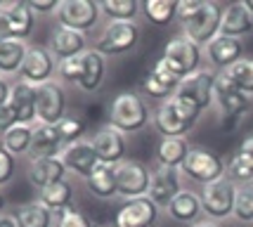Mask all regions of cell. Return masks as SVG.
Wrapping results in <instances>:
<instances>
[{
	"mask_svg": "<svg viewBox=\"0 0 253 227\" xmlns=\"http://www.w3.org/2000/svg\"><path fill=\"white\" fill-rule=\"evenodd\" d=\"M199 114L194 107L177 97H170L156 107L152 123L161 133V137H185L199 121Z\"/></svg>",
	"mask_w": 253,
	"mask_h": 227,
	"instance_id": "obj_1",
	"label": "cell"
},
{
	"mask_svg": "<svg viewBox=\"0 0 253 227\" xmlns=\"http://www.w3.org/2000/svg\"><path fill=\"white\" fill-rule=\"evenodd\" d=\"M152 114L137 92H121L116 95L109 107V123L116 130L126 133H140L149 123Z\"/></svg>",
	"mask_w": 253,
	"mask_h": 227,
	"instance_id": "obj_2",
	"label": "cell"
},
{
	"mask_svg": "<svg viewBox=\"0 0 253 227\" xmlns=\"http://www.w3.org/2000/svg\"><path fill=\"white\" fill-rule=\"evenodd\" d=\"M222 7L213 0H199V7L182 22V36L197 45H209L213 38L220 36Z\"/></svg>",
	"mask_w": 253,
	"mask_h": 227,
	"instance_id": "obj_3",
	"label": "cell"
},
{
	"mask_svg": "<svg viewBox=\"0 0 253 227\" xmlns=\"http://www.w3.org/2000/svg\"><path fill=\"white\" fill-rule=\"evenodd\" d=\"M201 57H204V54H201V45H197L194 41H189L187 36L170 38L164 47V54H161V59H164L166 64L170 66L182 81H185L187 76L201 71V69H199V66H201Z\"/></svg>",
	"mask_w": 253,
	"mask_h": 227,
	"instance_id": "obj_4",
	"label": "cell"
},
{
	"mask_svg": "<svg viewBox=\"0 0 253 227\" xmlns=\"http://www.w3.org/2000/svg\"><path fill=\"white\" fill-rule=\"evenodd\" d=\"M180 171L194 182L211 184L225 178V163L215 151L204 149V147H192Z\"/></svg>",
	"mask_w": 253,
	"mask_h": 227,
	"instance_id": "obj_5",
	"label": "cell"
},
{
	"mask_svg": "<svg viewBox=\"0 0 253 227\" xmlns=\"http://www.w3.org/2000/svg\"><path fill=\"white\" fill-rule=\"evenodd\" d=\"M234 201H237V184L230 178L204 184L201 189V208L213 220H225L234 216Z\"/></svg>",
	"mask_w": 253,
	"mask_h": 227,
	"instance_id": "obj_6",
	"label": "cell"
},
{
	"mask_svg": "<svg viewBox=\"0 0 253 227\" xmlns=\"http://www.w3.org/2000/svg\"><path fill=\"white\" fill-rule=\"evenodd\" d=\"M137 41H140V29L135 22H109L97 38L95 50L104 57H116L130 52Z\"/></svg>",
	"mask_w": 253,
	"mask_h": 227,
	"instance_id": "obj_7",
	"label": "cell"
},
{
	"mask_svg": "<svg viewBox=\"0 0 253 227\" xmlns=\"http://www.w3.org/2000/svg\"><path fill=\"white\" fill-rule=\"evenodd\" d=\"M149 184H152V171H149L142 161L126 159V161H121L116 166V187H119V196H123L126 201L147 196L149 194Z\"/></svg>",
	"mask_w": 253,
	"mask_h": 227,
	"instance_id": "obj_8",
	"label": "cell"
},
{
	"mask_svg": "<svg viewBox=\"0 0 253 227\" xmlns=\"http://www.w3.org/2000/svg\"><path fill=\"white\" fill-rule=\"evenodd\" d=\"M215 76L218 74H213V71H209V69H201V71H197V74L187 76V78L180 83V88L175 90L173 97L187 102L189 107H194L199 114L206 111V109L213 104Z\"/></svg>",
	"mask_w": 253,
	"mask_h": 227,
	"instance_id": "obj_9",
	"label": "cell"
},
{
	"mask_svg": "<svg viewBox=\"0 0 253 227\" xmlns=\"http://www.w3.org/2000/svg\"><path fill=\"white\" fill-rule=\"evenodd\" d=\"M99 5L95 0H62L57 10L59 26L74 29L78 33H88L99 22Z\"/></svg>",
	"mask_w": 253,
	"mask_h": 227,
	"instance_id": "obj_10",
	"label": "cell"
},
{
	"mask_svg": "<svg viewBox=\"0 0 253 227\" xmlns=\"http://www.w3.org/2000/svg\"><path fill=\"white\" fill-rule=\"evenodd\" d=\"M57 71V59L52 57L50 47H41V45H29L26 59L22 64V81L31 83V86L41 88L52 81V74Z\"/></svg>",
	"mask_w": 253,
	"mask_h": 227,
	"instance_id": "obj_11",
	"label": "cell"
},
{
	"mask_svg": "<svg viewBox=\"0 0 253 227\" xmlns=\"http://www.w3.org/2000/svg\"><path fill=\"white\" fill-rule=\"evenodd\" d=\"M213 102L218 104L222 116H227V119H237V116H242L249 111L251 107V99L249 95H244L239 88L234 86L230 81V76L220 71V74L215 76V90H213Z\"/></svg>",
	"mask_w": 253,
	"mask_h": 227,
	"instance_id": "obj_12",
	"label": "cell"
},
{
	"mask_svg": "<svg viewBox=\"0 0 253 227\" xmlns=\"http://www.w3.org/2000/svg\"><path fill=\"white\" fill-rule=\"evenodd\" d=\"M180 83H182V78L166 64L164 59H159V62L147 71V76L142 78L140 88H142V92L147 97L164 99L166 102V99H170L175 95V90L180 88Z\"/></svg>",
	"mask_w": 253,
	"mask_h": 227,
	"instance_id": "obj_13",
	"label": "cell"
},
{
	"mask_svg": "<svg viewBox=\"0 0 253 227\" xmlns=\"http://www.w3.org/2000/svg\"><path fill=\"white\" fill-rule=\"evenodd\" d=\"M38 123L57 126L66 116V92L57 81H50L38 88Z\"/></svg>",
	"mask_w": 253,
	"mask_h": 227,
	"instance_id": "obj_14",
	"label": "cell"
},
{
	"mask_svg": "<svg viewBox=\"0 0 253 227\" xmlns=\"http://www.w3.org/2000/svg\"><path fill=\"white\" fill-rule=\"evenodd\" d=\"M92 147L97 151L99 163H109V166H119L126 161V135L121 130H116L111 123L97 128V133L92 135Z\"/></svg>",
	"mask_w": 253,
	"mask_h": 227,
	"instance_id": "obj_15",
	"label": "cell"
},
{
	"mask_svg": "<svg viewBox=\"0 0 253 227\" xmlns=\"http://www.w3.org/2000/svg\"><path fill=\"white\" fill-rule=\"evenodd\" d=\"M156 220H159V206L149 196L126 201L116 213V227H154Z\"/></svg>",
	"mask_w": 253,
	"mask_h": 227,
	"instance_id": "obj_16",
	"label": "cell"
},
{
	"mask_svg": "<svg viewBox=\"0 0 253 227\" xmlns=\"http://www.w3.org/2000/svg\"><path fill=\"white\" fill-rule=\"evenodd\" d=\"M182 192L180 184V168H168V166H159L152 171V184H149V199L154 201L159 208H168L170 201Z\"/></svg>",
	"mask_w": 253,
	"mask_h": 227,
	"instance_id": "obj_17",
	"label": "cell"
},
{
	"mask_svg": "<svg viewBox=\"0 0 253 227\" xmlns=\"http://www.w3.org/2000/svg\"><path fill=\"white\" fill-rule=\"evenodd\" d=\"M59 156L64 161L66 171H71L78 178H85V180L99 166V156H97V151H95V147H92V142H85V140H78L74 144L64 147Z\"/></svg>",
	"mask_w": 253,
	"mask_h": 227,
	"instance_id": "obj_18",
	"label": "cell"
},
{
	"mask_svg": "<svg viewBox=\"0 0 253 227\" xmlns=\"http://www.w3.org/2000/svg\"><path fill=\"white\" fill-rule=\"evenodd\" d=\"M14 114H17V121L22 126H31L33 121H38V88L26 83V81H17L12 86V92H10V102H7Z\"/></svg>",
	"mask_w": 253,
	"mask_h": 227,
	"instance_id": "obj_19",
	"label": "cell"
},
{
	"mask_svg": "<svg viewBox=\"0 0 253 227\" xmlns=\"http://www.w3.org/2000/svg\"><path fill=\"white\" fill-rule=\"evenodd\" d=\"M50 52L57 62L81 57L85 52V33H78L74 29H66V26H57L50 36Z\"/></svg>",
	"mask_w": 253,
	"mask_h": 227,
	"instance_id": "obj_20",
	"label": "cell"
},
{
	"mask_svg": "<svg viewBox=\"0 0 253 227\" xmlns=\"http://www.w3.org/2000/svg\"><path fill=\"white\" fill-rule=\"evenodd\" d=\"M244 45L239 38H230V36H218L206 45V57L215 69L227 71L232 64H237L242 59Z\"/></svg>",
	"mask_w": 253,
	"mask_h": 227,
	"instance_id": "obj_21",
	"label": "cell"
},
{
	"mask_svg": "<svg viewBox=\"0 0 253 227\" xmlns=\"http://www.w3.org/2000/svg\"><path fill=\"white\" fill-rule=\"evenodd\" d=\"M69 173L66 171L62 156H45V159H33L29 163V182L38 189H43L47 184H55L59 180H64V175Z\"/></svg>",
	"mask_w": 253,
	"mask_h": 227,
	"instance_id": "obj_22",
	"label": "cell"
},
{
	"mask_svg": "<svg viewBox=\"0 0 253 227\" xmlns=\"http://www.w3.org/2000/svg\"><path fill=\"white\" fill-rule=\"evenodd\" d=\"M5 14H7V22H10V33L14 41H24L29 38L33 31V22H36V14H33L29 0H10V2H2Z\"/></svg>",
	"mask_w": 253,
	"mask_h": 227,
	"instance_id": "obj_23",
	"label": "cell"
},
{
	"mask_svg": "<svg viewBox=\"0 0 253 227\" xmlns=\"http://www.w3.org/2000/svg\"><path fill=\"white\" fill-rule=\"evenodd\" d=\"M62 149H64V142L59 137L57 126H45V123L33 126V142L31 151H29L31 161L33 159H45V156H59Z\"/></svg>",
	"mask_w": 253,
	"mask_h": 227,
	"instance_id": "obj_24",
	"label": "cell"
},
{
	"mask_svg": "<svg viewBox=\"0 0 253 227\" xmlns=\"http://www.w3.org/2000/svg\"><path fill=\"white\" fill-rule=\"evenodd\" d=\"M253 31V14L246 10L244 2H232L222 10V24H220V36H230V38H242L246 33Z\"/></svg>",
	"mask_w": 253,
	"mask_h": 227,
	"instance_id": "obj_25",
	"label": "cell"
},
{
	"mask_svg": "<svg viewBox=\"0 0 253 227\" xmlns=\"http://www.w3.org/2000/svg\"><path fill=\"white\" fill-rule=\"evenodd\" d=\"M107 74V62L104 54H99L97 50H85L83 52V74H81V90L83 92H95Z\"/></svg>",
	"mask_w": 253,
	"mask_h": 227,
	"instance_id": "obj_26",
	"label": "cell"
},
{
	"mask_svg": "<svg viewBox=\"0 0 253 227\" xmlns=\"http://www.w3.org/2000/svg\"><path fill=\"white\" fill-rule=\"evenodd\" d=\"M189 147L185 137H161L156 144V161L159 166H168V168H182V163L187 159Z\"/></svg>",
	"mask_w": 253,
	"mask_h": 227,
	"instance_id": "obj_27",
	"label": "cell"
},
{
	"mask_svg": "<svg viewBox=\"0 0 253 227\" xmlns=\"http://www.w3.org/2000/svg\"><path fill=\"white\" fill-rule=\"evenodd\" d=\"M38 201L57 216V213H62L66 208H71V204H74V187L66 180L47 184L43 189H38Z\"/></svg>",
	"mask_w": 253,
	"mask_h": 227,
	"instance_id": "obj_28",
	"label": "cell"
},
{
	"mask_svg": "<svg viewBox=\"0 0 253 227\" xmlns=\"http://www.w3.org/2000/svg\"><path fill=\"white\" fill-rule=\"evenodd\" d=\"M88 189L90 194L97 199H114L119 196V187H116V166L109 163H99L88 178Z\"/></svg>",
	"mask_w": 253,
	"mask_h": 227,
	"instance_id": "obj_29",
	"label": "cell"
},
{
	"mask_svg": "<svg viewBox=\"0 0 253 227\" xmlns=\"http://www.w3.org/2000/svg\"><path fill=\"white\" fill-rule=\"evenodd\" d=\"M14 223L17 227H52L55 213L50 208H45L41 201H26V204L17 206Z\"/></svg>",
	"mask_w": 253,
	"mask_h": 227,
	"instance_id": "obj_30",
	"label": "cell"
},
{
	"mask_svg": "<svg viewBox=\"0 0 253 227\" xmlns=\"http://www.w3.org/2000/svg\"><path fill=\"white\" fill-rule=\"evenodd\" d=\"M201 196H197L194 192H187V189H182L180 194L170 201L168 206V216L177 220V223H194L199 216H201Z\"/></svg>",
	"mask_w": 253,
	"mask_h": 227,
	"instance_id": "obj_31",
	"label": "cell"
},
{
	"mask_svg": "<svg viewBox=\"0 0 253 227\" xmlns=\"http://www.w3.org/2000/svg\"><path fill=\"white\" fill-rule=\"evenodd\" d=\"M26 52H29V45L24 41H14V38L0 41V74H19Z\"/></svg>",
	"mask_w": 253,
	"mask_h": 227,
	"instance_id": "obj_32",
	"label": "cell"
},
{
	"mask_svg": "<svg viewBox=\"0 0 253 227\" xmlns=\"http://www.w3.org/2000/svg\"><path fill=\"white\" fill-rule=\"evenodd\" d=\"M31 142H33V128L31 126H22V123H17L5 135H0V147L7 154H12L14 159L22 156V154H29L31 151Z\"/></svg>",
	"mask_w": 253,
	"mask_h": 227,
	"instance_id": "obj_33",
	"label": "cell"
},
{
	"mask_svg": "<svg viewBox=\"0 0 253 227\" xmlns=\"http://www.w3.org/2000/svg\"><path fill=\"white\" fill-rule=\"evenodd\" d=\"M142 12L149 24L168 26L173 19H177V2L175 0H144Z\"/></svg>",
	"mask_w": 253,
	"mask_h": 227,
	"instance_id": "obj_34",
	"label": "cell"
},
{
	"mask_svg": "<svg viewBox=\"0 0 253 227\" xmlns=\"http://www.w3.org/2000/svg\"><path fill=\"white\" fill-rule=\"evenodd\" d=\"M99 10L111 22H132L140 12V5H137V0H102Z\"/></svg>",
	"mask_w": 253,
	"mask_h": 227,
	"instance_id": "obj_35",
	"label": "cell"
},
{
	"mask_svg": "<svg viewBox=\"0 0 253 227\" xmlns=\"http://www.w3.org/2000/svg\"><path fill=\"white\" fill-rule=\"evenodd\" d=\"M225 74L230 76V81L242 90L244 95H253V59L251 57H242Z\"/></svg>",
	"mask_w": 253,
	"mask_h": 227,
	"instance_id": "obj_36",
	"label": "cell"
},
{
	"mask_svg": "<svg viewBox=\"0 0 253 227\" xmlns=\"http://www.w3.org/2000/svg\"><path fill=\"white\" fill-rule=\"evenodd\" d=\"M57 130H59V137L64 142V147H69V144L81 140V135L85 133V119H81L78 114H66L64 119L57 123Z\"/></svg>",
	"mask_w": 253,
	"mask_h": 227,
	"instance_id": "obj_37",
	"label": "cell"
},
{
	"mask_svg": "<svg viewBox=\"0 0 253 227\" xmlns=\"http://www.w3.org/2000/svg\"><path fill=\"white\" fill-rule=\"evenodd\" d=\"M225 173H227V178H230L232 182H242V184L253 182V166L244 159L239 151L232 156L230 161H227V166H225Z\"/></svg>",
	"mask_w": 253,
	"mask_h": 227,
	"instance_id": "obj_38",
	"label": "cell"
},
{
	"mask_svg": "<svg viewBox=\"0 0 253 227\" xmlns=\"http://www.w3.org/2000/svg\"><path fill=\"white\" fill-rule=\"evenodd\" d=\"M234 218L242 223H253V187L237 189V201H234Z\"/></svg>",
	"mask_w": 253,
	"mask_h": 227,
	"instance_id": "obj_39",
	"label": "cell"
},
{
	"mask_svg": "<svg viewBox=\"0 0 253 227\" xmlns=\"http://www.w3.org/2000/svg\"><path fill=\"white\" fill-rule=\"evenodd\" d=\"M57 74L64 83H81V74H83V54L81 57H71L64 62H57Z\"/></svg>",
	"mask_w": 253,
	"mask_h": 227,
	"instance_id": "obj_40",
	"label": "cell"
},
{
	"mask_svg": "<svg viewBox=\"0 0 253 227\" xmlns=\"http://www.w3.org/2000/svg\"><path fill=\"white\" fill-rule=\"evenodd\" d=\"M55 227H95L88 220V216H83L76 208H66L62 213L55 216Z\"/></svg>",
	"mask_w": 253,
	"mask_h": 227,
	"instance_id": "obj_41",
	"label": "cell"
},
{
	"mask_svg": "<svg viewBox=\"0 0 253 227\" xmlns=\"http://www.w3.org/2000/svg\"><path fill=\"white\" fill-rule=\"evenodd\" d=\"M12 178H14V156L0 147V187H5Z\"/></svg>",
	"mask_w": 253,
	"mask_h": 227,
	"instance_id": "obj_42",
	"label": "cell"
},
{
	"mask_svg": "<svg viewBox=\"0 0 253 227\" xmlns=\"http://www.w3.org/2000/svg\"><path fill=\"white\" fill-rule=\"evenodd\" d=\"M19 121H17V114H14V109L10 104H5V107H0V135H5L10 128H14Z\"/></svg>",
	"mask_w": 253,
	"mask_h": 227,
	"instance_id": "obj_43",
	"label": "cell"
},
{
	"mask_svg": "<svg viewBox=\"0 0 253 227\" xmlns=\"http://www.w3.org/2000/svg\"><path fill=\"white\" fill-rule=\"evenodd\" d=\"M29 5H31L33 14H47V12H55L59 10V0H29Z\"/></svg>",
	"mask_w": 253,
	"mask_h": 227,
	"instance_id": "obj_44",
	"label": "cell"
},
{
	"mask_svg": "<svg viewBox=\"0 0 253 227\" xmlns=\"http://www.w3.org/2000/svg\"><path fill=\"white\" fill-rule=\"evenodd\" d=\"M12 33H10V22H7V14H5V7L0 2V41H10Z\"/></svg>",
	"mask_w": 253,
	"mask_h": 227,
	"instance_id": "obj_45",
	"label": "cell"
},
{
	"mask_svg": "<svg viewBox=\"0 0 253 227\" xmlns=\"http://www.w3.org/2000/svg\"><path fill=\"white\" fill-rule=\"evenodd\" d=\"M239 154H242L246 161L253 166V133L249 135V137H244V142H242V147H239Z\"/></svg>",
	"mask_w": 253,
	"mask_h": 227,
	"instance_id": "obj_46",
	"label": "cell"
},
{
	"mask_svg": "<svg viewBox=\"0 0 253 227\" xmlns=\"http://www.w3.org/2000/svg\"><path fill=\"white\" fill-rule=\"evenodd\" d=\"M10 92H12V86H10V81L0 76V107H5V104L10 102Z\"/></svg>",
	"mask_w": 253,
	"mask_h": 227,
	"instance_id": "obj_47",
	"label": "cell"
},
{
	"mask_svg": "<svg viewBox=\"0 0 253 227\" xmlns=\"http://www.w3.org/2000/svg\"><path fill=\"white\" fill-rule=\"evenodd\" d=\"M0 227H17L14 218H0Z\"/></svg>",
	"mask_w": 253,
	"mask_h": 227,
	"instance_id": "obj_48",
	"label": "cell"
},
{
	"mask_svg": "<svg viewBox=\"0 0 253 227\" xmlns=\"http://www.w3.org/2000/svg\"><path fill=\"white\" fill-rule=\"evenodd\" d=\"M244 5H246V10L253 14V0H244Z\"/></svg>",
	"mask_w": 253,
	"mask_h": 227,
	"instance_id": "obj_49",
	"label": "cell"
},
{
	"mask_svg": "<svg viewBox=\"0 0 253 227\" xmlns=\"http://www.w3.org/2000/svg\"><path fill=\"white\" fill-rule=\"evenodd\" d=\"M194 227H218V225H213V223H201V225H194Z\"/></svg>",
	"mask_w": 253,
	"mask_h": 227,
	"instance_id": "obj_50",
	"label": "cell"
},
{
	"mask_svg": "<svg viewBox=\"0 0 253 227\" xmlns=\"http://www.w3.org/2000/svg\"><path fill=\"white\" fill-rule=\"evenodd\" d=\"M2 208H5V196L0 194V211H2Z\"/></svg>",
	"mask_w": 253,
	"mask_h": 227,
	"instance_id": "obj_51",
	"label": "cell"
},
{
	"mask_svg": "<svg viewBox=\"0 0 253 227\" xmlns=\"http://www.w3.org/2000/svg\"><path fill=\"white\" fill-rule=\"evenodd\" d=\"M114 227H116V225H114Z\"/></svg>",
	"mask_w": 253,
	"mask_h": 227,
	"instance_id": "obj_52",
	"label": "cell"
}]
</instances>
